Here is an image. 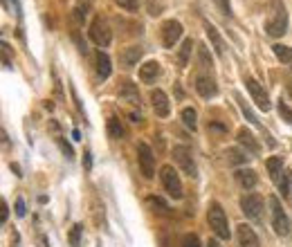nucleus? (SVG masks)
<instances>
[{
    "label": "nucleus",
    "instance_id": "1",
    "mask_svg": "<svg viewBox=\"0 0 292 247\" xmlns=\"http://www.w3.org/2000/svg\"><path fill=\"white\" fill-rule=\"evenodd\" d=\"M265 31L270 36H283L288 31V11L283 7V0H270V13L265 20Z\"/></svg>",
    "mask_w": 292,
    "mask_h": 247
},
{
    "label": "nucleus",
    "instance_id": "2",
    "mask_svg": "<svg viewBox=\"0 0 292 247\" xmlns=\"http://www.w3.org/2000/svg\"><path fill=\"white\" fill-rule=\"evenodd\" d=\"M207 220H209V227L214 229V234L220 241H229V225H227V216H225L223 207L218 202H209V209H207Z\"/></svg>",
    "mask_w": 292,
    "mask_h": 247
},
{
    "label": "nucleus",
    "instance_id": "3",
    "mask_svg": "<svg viewBox=\"0 0 292 247\" xmlns=\"http://www.w3.org/2000/svg\"><path fill=\"white\" fill-rule=\"evenodd\" d=\"M270 209H272V227L279 236H288L292 232V225L288 220L286 211L281 209V202H279L277 196H270Z\"/></svg>",
    "mask_w": 292,
    "mask_h": 247
},
{
    "label": "nucleus",
    "instance_id": "4",
    "mask_svg": "<svg viewBox=\"0 0 292 247\" xmlns=\"http://www.w3.org/2000/svg\"><path fill=\"white\" fill-rule=\"evenodd\" d=\"M160 178H162V184H164L166 193H169L171 198H175V200H180L182 198V182H180V175L175 173L173 166H162L160 171Z\"/></svg>",
    "mask_w": 292,
    "mask_h": 247
},
{
    "label": "nucleus",
    "instance_id": "5",
    "mask_svg": "<svg viewBox=\"0 0 292 247\" xmlns=\"http://www.w3.org/2000/svg\"><path fill=\"white\" fill-rule=\"evenodd\" d=\"M137 162H139V171H142V175L146 180L153 178V173H155V155H153L151 146L144 142L137 144Z\"/></svg>",
    "mask_w": 292,
    "mask_h": 247
},
{
    "label": "nucleus",
    "instance_id": "6",
    "mask_svg": "<svg viewBox=\"0 0 292 247\" xmlns=\"http://www.w3.org/2000/svg\"><path fill=\"white\" fill-rule=\"evenodd\" d=\"M90 38L99 45V47H108L112 43V29L108 27V22L103 18H94L90 25Z\"/></svg>",
    "mask_w": 292,
    "mask_h": 247
},
{
    "label": "nucleus",
    "instance_id": "7",
    "mask_svg": "<svg viewBox=\"0 0 292 247\" xmlns=\"http://www.w3.org/2000/svg\"><path fill=\"white\" fill-rule=\"evenodd\" d=\"M241 209L247 218L261 220L263 218V198L259 193H247V196L241 198Z\"/></svg>",
    "mask_w": 292,
    "mask_h": 247
},
{
    "label": "nucleus",
    "instance_id": "8",
    "mask_svg": "<svg viewBox=\"0 0 292 247\" xmlns=\"http://www.w3.org/2000/svg\"><path fill=\"white\" fill-rule=\"evenodd\" d=\"M173 160H175V164H178L187 175H191V178H196V175H198L196 162H193L191 151H189L187 146H173Z\"/></svg>",
    "mask_w": 292,
    "mask_h": 247
},
{
    "label": "nucleus",
    "instance_id": "9",
    "mask_svg": "<svg viewBox=\"0 0 292 247\" xmlns=\"http://www.w3.org/2000/svg\"><path fill=\"white\" fill-rule=\"evenodd\" d=\"M245 85H247V90H250V94H252V99H254L256 106H259L261 110H270V97H268V92L263 90V85H261L256 79H252V76H247L245 79Z\"/></svg>",
    "mask_w": 292,
    "mask_h": 247
},
{
    "label": "nucleus",
    "instance_id": "10",
    "mask_svg": "<svg viewBox=\"0 0 292 247\" xmlns=\"http://www.w3.org/2000/svg\"><path fill=\"white\" fill-rule=\"evenodd\" d=\"M160 31H162V43H164V47H173L180 40V36H182V25H180L178 20H164Z\"/></svg>",
    "mask_w": 292,
    "mask_h": 247
},
{
    "label": "nucleus",
    "instance_id": "11",
    "mask_svg": "<svg viewBox=\"0 0 292 247\" xmlns=\"http://www.w3.org/2000/svg\"><path fill=\"white\" fill-rule=\"evenodd\" d=\"M196 90H198V94H200V97H205V99L216 97V92H218V85H216L211 72H200V74L196 76Z\"/></svg>",
    "mask_w": 292,
    "mask_h": 247
},
{
    "label": "nucleus",
    "instance_id": "12",
    "mask_svg": "<svg viewBox=\"0 0 292 247\" xmlns=\"http://www.w3.org/2000/svg\"><path fill=\"white\" fill-rule=\"evenodd\" d=\"M151 103H153V110H155L157 117H169L171 103H169V97H166L164 90H151Z\"/></svg>",
    "mask_w": 292,
    "mask_h": 247
},
{
    "label": "nucleus",
    "instance_id": "13",
    "mask_svg": "<svg viewBox=\"0 0 292 247\" xmlns=\"http://www.w3.org/2000/svg\"><path fill=\"white\" fill-rule=\"evenodd\" d=\"M236 241H238V247H259V236L245 223H241L236 227Z\"/></svg>",
    "mask_w": 292,
    "mask_h": 247
},
{
    "label": "nucleus",
    "instance_id": "14",
    "mask_svg": "<svg viewBox=\"0 0 292 247\" xmlns=\"http://www.w3.org/2000/svg\"><path fill=\"white\" fill-rule=\"evenodd\" d=\"M139 58H142V47H139V45H130V47H126V49L119 52V65L126 67V70H130L133 65H137Z\"/></svg>",
    "mask_w": 292,
    "mask_h": 247
},
{
    "label": "nucleus",
    "instance_id": "15",
    "mask_svg": "<svg viewBox=\"0 0 292 247\" xmlns=\"http://www.w3.org/2000/svg\"><path fill=\"white\" fill-rule=\"evenodd\" d=\"M119 97L124 99V101H128V103H133V106H139V92H137V85L133 83V81H121V85H119Z\"/></svg>",
    "mask_w": 292,
    "mask_h": 247
},
{
    "label": "nucleus",
    "instance_id": "16",
    "mask_svg": "<svg viewBox=\"0 0 292 247\" xmlns=\"http://www.w3.org/2000/svg\"><path fill=\"white\" fill-rule=\"evenodd\" d=\"M157 76H160V63L157 61H146L139 67V79H142L144 83H153Z\"/></svg>",
    "mask_w": 292,
    "mask_h": 247
},
{
    "label": "nucleus",
    "instance_id": "17",
    "mask_svg": "<svg viewBox=\"0 0 292 247\" xmlns=\"http://www.w3.org/2000/svg\"><path fill=\"white\" fill-rule=\"evenodd\" d=\"M205 31H207V36H209L211 45H214L216 54H218V56H225V40H223V36L218 34V29H216L211 22H205Z\"/></svg>",
    "mask_w": 292,
    "mask_h": 247
},
{
    "label": "nucleus",
    "instance_id": "18",
    "mask_svg": "<svg viewBox=\"0 0 292 247\" xmlns=\"http://www.w3.org/2000/svg\"><path fill=\"white\" fill-rule=\"evenodd\" d=\"M234 175H236V182L241 184L243 189H254L256 180H259L256 178V171H252V169H238Z\"/></svg>",
    "mask_w": 292,
    "mask_h": 247
},
{
    "label": "nucleus",
    "instance_id": "19",
    "mask_svg": "<svg viewBox=\"0 0 292 247\" xmlns=\"http://www.w3.org/2000/svg\"><path fill=\"white\" fill-rule=\"evenodd\" d=\"M238 144H241L245 151H250V153H259V151H261V146H259V142H256V137L250 133V130H245V128L238 130Z\"/></svg>",
    "mask_w": 292,
    "mask_h": 247
},
{
    "label": "nucleus",
    "instance_id": "20",
    "mask_svg": "<svg viewBox=\"0 0 292 247\" xmlns=\"http://www.w3.org/2000/svg\"><path fill=\"white\" fill-rule=\"evenodd\" d=\"M97 74H99V79H108L110 76V58L101 49L97 52Z\"/></svg>",
    "mask_w": 292,
    "mask_h": 247
},
{
    "label": "nucleus",
    "instance_id": "21",
    "mask_svg": "<svg viewBox=\"0 0 292 247\" xmlns=\"http://www.w3.org/2000/svg\"><path fill=\"white\" fill-rule=\"evenodd\" d=\"M265 166H268L270 178L277 182V180L281 178V173H283V160H281V157H270V160L265 162Z\"/></svg>",
    "mask_w": 292,
    "mask_h": 247
},
{
    "label": "nucleus",
    "instance_id": "22",
    "mask_svg": "<svg viewBox=\"0 0 292 247\" xmlns=\"http://www.w3.org/2000/svg\"><path fill=\"white\" fill-rule=\"evenodd\" d=\"M225 160H227L229 164H245L247 151H241V148H227V151H225Z\"/></svg>",
    "mask_w": 292,
    "mask_h": 247
},
{
    "label": "nucleus",
    "instance_id": "23",
    "mask_svg": "<svg viewBox=\"0 0 292 247\" xmlns=\"http://www.w3.org/2000/svg\"><path fill=\"white\" fill-rule=\"evenodd\" d=\"M108 135H110L112 139H121L126 135L124 124H121L117 117H108Z\"/></svg>",
    "mask_w": 292,
    "mask_h": 247
},
{
    "label": "nucleus",
    "instance_id": "24",
    "mask_svg": "<svg viewBox=\"0 0 292 247\" xmlns=\"http://www.w3.org/2000/svg\"><path fill=\"white\" fill-rule=\"evenodd\" d=\"M191 49H193V40L187 38V40L182 43V47H180V52H178V65H180V67H187L189 56H191Z\"/></svg>",
    "mask_w": 292,
    "mask_h": 247
},
{
    "label": "nucleus",
    "instance_id": "25",
    "mask_svg": "<svg viewBox=\"0 0 292 247\" xmlns=\"http://www.w3.org/2000/svg\"><path fill=\"white\" fill-rule=\"evenodd\" d=\"M272 49H274V56H277L281 63H292V47L277 43V45H272Z\"/></svg>",
    "mask_w": 292,
    "mask_h": 247
},
{
    "label": "nucleus",
    "instance_id": "26",
    "mask_svg": "<svg viewBox=\"0 0 292 247\" xmlns=\"http://www.w3.org/2000/svg\"><path fill=\"white\" fill-rule=\"evenodd\" d=\"M198 61H200V67H202V72H211V56H209V49L205 47V45H200L198 47Z\"/></svg>",
    "mask_w": 292,
    "mask_h": 247
},
{
    "label": "nucleus",
    "instance_id": "27",
    "mask_svg": "<svg viewBox=\"0 0 292 247\" xmlns=\"http://www.w3.org/2000/svg\"><path fill=\"white\" fill-rule=\"evenodd\" d=\"M236 101H238V106H241L243 115L247 117V121H250V124H254V126H259V119H256V115H254V112H252V108L247 106V103H245V99H243L241 94H236Z\"/></svg>",
    "mask_w": 292,
    "mask_h": 247
},
{
    "label": "nucleus",
    "instance_id": "28",
    "mask_svg": "<svg viewBox=\"0 0 292 247\" xmlns=\"http://www.w3.org/2000/svg\"><path fill=\"white\" fill-rule=\"evenodd\" d=\"M182 121H184V126H189V128L191 130H196V126H198V121H196V110H193V108H182Z\"/></svg>",
    "mask_w": 292,
    "mask_h": 247
},
{
    "label": "nucleus",
    "instance_id": "29",
    "mask_svg": "<svg viewBox=\"0 0 292 247\" xmlns=\"http://www.w3.org/2000/svg\"><path fill=\"white\" fill-rule=\"evenodd\" d=\"M146 202H148V207H153V211H160V214H166V211H169V205L157 196H148Z\"/></svg>",
    "mask_w": 292,
    "mask_h": 247
},
{
    "label": "nucleus",
    "instance_id": "30",
    "mask_svg": "<svg viewBox=\"0 0 292 247\" xmlns=\"http://www.w3.org/2000/svg\"><path fill=\"white\" fill-rule=\"evenodd\" d=\"M277 110H279V115H281L283 119H286V124H292V110L286 106V101H279Z\"/></svg>",
    "mask_w": 292,
    "mask_h": 247
},
{
    "label": "nucleus",
    "instance_id": "31",
    "mask_svg": "<svg viewBox=\"0 0 292 247\" xmlns=\"http://www.w3.org/2000/svg\"><path fill=\"white\" fill-rule=\"evenodd\" d=\"M81 232H83V227H81V225H74V227H72V232H70V243H72V247H79V243H81Z\"/></svg>",
    "mask_w": 292,
    "mask_h": 247
},
{
    "label": "nucleus",
    "instance_id": "32",
    "mask_svg": "<svg viewBox=\"0 0 292 247\" xmlns=\"http://www.w3.org/2000/svg\"><path fill=\"white\" fill-rule=\"evenodd\" d=\"M182 247H202V245H200L196 234H187V236L182 238Z\"/></svg>",
    "mask_w": 292,
    "mask_h": 247
},
{
    "label": "nucleus",
    "instance_id": "33",
    "mask_svg": "<svg viewBox=\"0 0 292 247\" xmlns=\"http://www.w3.org/2000/svg\"><path fill=\"white\" fill-rule=\"evenodd\" d=\"M58 146H61L63 155H65L67 160H72V157H74V151H72V146H70V144H67V142H65V139H63V137H58Z\"/></svg>",
    "mask_w": 292,
    "mask_h": 247
},
{
    "label": "nucleus",
    "instance_id": "34",
    "mask_svg": "<svg viewBox=\"0 0 292 247\" xmlns=\"http://www.w3.org/2000/svg\"><path fill=\"white\" fill-rule=\"evenodd\" d=\"M115 2L126 11H137V0H115Z\"/></svg>",
    "mask_w": 292,
    "mask_h": 247
},
{
    "label": "nucleus",
    "instance_id": "35",
    "mask_svg": "<svg viewBox=\"0 0 292 247\" xmlns=\"http://www.w3.org/2000/svg\"><path fill=\"white\" fill-rule=\"evenodd\" d=\"M211 2H214L223 13H227V16L232 13V4H229V0H211Z\"/></svg>",
    "mask_w": 292,
    "mask_h": 247
},
{
    "label": "nucleus",
    "instance_id": "36",
    "mask_svg": "<svg viewBox=\"0 0 292 247\" xmlns=\"http://www.w3.org/2000/svg\"><path fill=\"white\" fill-rule=\"evenodd\" d=\"M7 216H9V207H7V202H0V223H7Z\"/></svg>",
    "mask_w": 292,
    "mask_h": 247
},
{
    "label": "nucleus",
    "instance_id": "37",
    "mask_svg": "<svg viewBox=\"0 0 292 247\" xmlns=\"http://www.w3.org/2000/svg\"><path fill=\"white\" fill-rule=\"evenodd\" d=\"M2 63L4 67H11V58H9V45L2 43Z\"/></svg>",
    "mask_w": 292,
    "mask_h": 247
},
{
    "label": "nucleus",
    "instance_id": "38",
    "mask_svg": "<svg viewBox=\"0 0 292 247\" xmlns=\"http://www.w3.org/2000/svg\"><path fill=\"white\" fill-rule=\"evenodd\" d=\"M16 216H18V218H22V216H25V202H22V198H18V200H16Z\"/></svg>",
    "mask_w": 292,
    "mask_h": 247
},
{
    "label": "nucleus",
    "instance_id": "39",
    "mask_svg": "<svg viewBox=\"0 0 292 247\" xmlns=\"http://www.w3.org/2000/svg\"><path fill=\"white\" fill-rule=\"evenodd\" d=\"M85 9H88V4H83V7H76V11H74V18H76V20H83V18H85V13H88V11H85Z\"/></svg>",
    "mask_w": 292,
    "mask_h": 247
},
{
    "label": "nucleus",
    "instance_id": "40",
    "mask_svg": "<svg viewBox=\"0 0 292 247\" xmlns=\"http://www.w3.org/2000/svg\"><path fill=\"white\" fill-rule=\"evenodd\" d=\"M83 160H85V169L90 171V166H92V157H90V151L83 153Z\"/></svg>",
    "mask_w": 292,
    "mask_h": 247
},
{
    "label": "nucleus",
    "instance_id": "41",
    "mask_svg": "<svg viewBox=\"0 0 292 247\" xmlns=\"http://www.w3.org/2000/svg\"><path fill=\"white\" fill-rule=\"evenodd\" d=\"M207 247H223V245H220V243H218V241H216V238H211V241H209V243H207Z\"/></svg>",
    "mask_w": 292,
    "mask_h": 247
},
{
    "label": "nucleus",
    "instance_id": "42",
    "mask_svg": "<svg viewBox=\"0 0 292 247\" xmlns=\"http://www.w3.org/2000/svg\"><path fill=\"white\" fill-rule=\"evenodd\" d=\"M130 119H133V121H135V124H137V121H139V119H142V117H139V115H135V112H130Z\"/></svg>",
    "mask_w": 292,
    "mask_h": 247
}]
</instances>
